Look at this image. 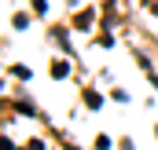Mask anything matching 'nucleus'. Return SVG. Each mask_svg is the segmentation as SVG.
Instances as JSON below:
<instances>
[{"instance_id":"f257e3e1","label":"nucleus","mask_w":158,"mask_h":150,"mask_svg":"<svg viewBox=\"0 0 158 150\" xmlns=\"http://www.w3.org/2000/svg\"><path fill=\"white\" fill-rule=\"evenodd\" d=\"M52 77H66V62H55L52 66Z\"/></svg>"}]
</instances>
